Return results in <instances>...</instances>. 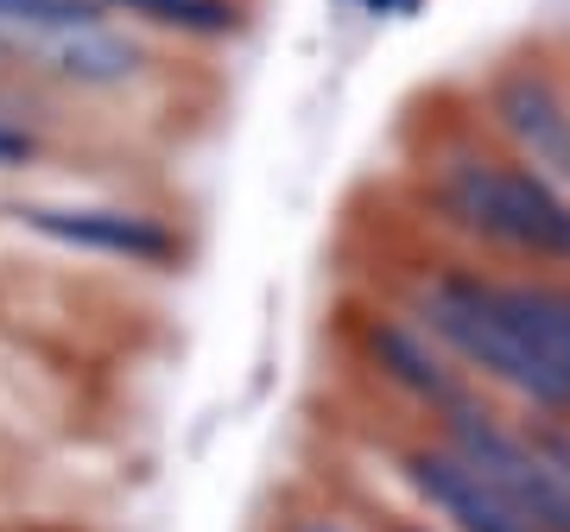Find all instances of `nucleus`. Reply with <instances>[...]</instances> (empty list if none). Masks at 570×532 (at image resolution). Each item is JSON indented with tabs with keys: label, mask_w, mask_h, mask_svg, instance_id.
Wrapping results in <instances>:
<instances>
[{
	"label": "nucleus",
	"mask_w": 570,
	"mask_h": 532,
	"mask_svg": "<svg viewBox=\"0 0 570 532\" xmlns=\"http://www.w3.org/2000/svg\"><path fill=\"white\" fill-rule=\"evenodd\" d=\"M489 121L520 165L570 197V89L546 63H501L489 82Z\"/></svg>",
	"instance_id": "6"
},
{
	"label": "nucleus",
	"mask_w": 570,
	"mask_h": 532,
	"mask_svg": "<svg viewBox=\"0 0 570 532\" xmlns=\"http://www.w3.org/2000/svg\"><path fill=\"white\" fill-rule=\"evenodd\" d=\"M425 197L444 216V228H456L475 247H494V254L539 260V266L570 260V197L558 185H546L532 165H520L513 152L450 140L431 159Z\"/></svg>",
	"instance_id": "3"
},
{
	"label": "nucleus",
	"mask_w": 570,
	"mask_h": 532,
	"mask_svg": "<svg viewBox=\"0 0 570 532\" xmlns=\"http://www.w3.org/2000/svg\"><path fill=\"white\" fill-rule=\"evenodd\" d=\"M532 437V451H539V463H546V475L558 482V494H564V508H570V425L564 418H520Z\"/></svg>",
	"instance_id": "9"
},
{
	"label": "nucleus",
	"mask_w": 570,
	"mask_h": 532,
	"mask_svg": "<svg viewBox=\"0 0 570 532\" xmlns=\"http://www.w3.org/2000/svg\"><path fill=\"white\" fill-rule=\"evenodd\" d=\"M89 7L140 26L159 45H223L247 32V0H89Z\"/></svg>",
	"instance_id": "7"
},
{
	"label": "nucleus",
	"mask_w": 570,
	"mask_h": 532,
	"mask_svg": "<svg viewBox=\"0 0 570 532\" xmlns=\"http://www.w3.org/2000/svg\"><path fill=\"white\" fill-rule=\"evenodd\" d=\"M0 82H26L20 70H13V58H7V45H0Z\"/></svg>",
	"instance_id": "12"
},
{
	"label": "nucleus",
	"mask_w": 570,
	"mask_h": 532,
	"mask_svg": "<svg viewBox=\"0 0 570 532\" xmlns=\"http://www.w3.org/2000/svg\"><path fill=\"white\" fill-rule=\"evenodd\" d=\"M564 266H570V260H564Z\"/></svg>",
	"instance_id": "13"
},
{
	"label": "nucleus",
	"mask_w": 570,
	"mask_h": 532,
	"mask_svg": "<svg viewBox=\"0 0 570 532\" xmlns=\"http://www.w3.org/2000/svg\"><path fill=\"white\" fill-rule=\"evenodd\" d=\"M393 470H400L412 508L425 513L431 526H444V532H539L469 456H456L444 437H431V431L412 437V444H400Z\"/></svg>",
	"instance_id": "5"
},
{
	"label": "nucleus",
	"mask_w": 570,
	"mask_h": 532,
	"mask_svg": "<svg viewBox=\"0 0 570 532\" xmlns=\"http://www.w3.org/2000/svg\"><path fill=\"white\" fill-rule=\"evenodd\" d=\"M0 209L45 254L96 260V266H115V273H134V279H178V266L190 260V242H184L171 209L127 197L102 178L51 171V178H32V185H7Z\"/></svg>",
	"instance_id": "2"
},
{
	"label": "nucleus",
	"mask_w": 570,
	"mask_h": 532,
	"mask_svg": "<svg viewBox=\"0 0 570 532\" xmlns=\"http://www.w3.org/2000/svg\"><path fill=\"white\" fill-rule=\"evenodd\" d=\"M508 298L520 311L527 336L539 343V355L551 362V374L570 393V279H558V273H508Z\"/></svg>",
	"instance_id": "8"
},
{
	"label": "nucleus",
	"mask_w": 570,
	"mask_h": 532,
	"mask_svg": "<svg viewBox=\"0 0 570 532\" xmlns=\"http://www.w3.org/2000/svg\"><path fill=\"white\" fill-rule=\"evenodd\" d=\"M406 317H419L444 343V355L475 387L508 393L513 406L539 412V418H570V393L520 324L508 298V273L469 260H431L406 279Z\"/></svg>",
	"instance_id": "1"
},
{
	"label": "nucleus",
	"mask_w": 570,
	"mask_h": 532,
	"mask_svg": "<svg viewBox=\"0 0 570 532\" xmlns=\"http://www.w3.org/2000/svg\"><path fill=\"white\" fill-rule=\"evenodd\" d=\"M285 532H362V526H348L343 513H324V508H317V513H298Z\"/></svg>",
	"instance_id": "10"
},
{
	"label": "nucleus",
	"mask_w": 570,
	"mask_h": 532,
	"mask_svg": "<svg viewBox=\"0 0 570 532\" xmlns=\"http://www.w3.org/2000/svg\"><path fill=\"white\" fill-rule=\"evenodd\" d=\"M381 532H444V526H431L425 513H393V520H381Z\"/></svg>",
	"instance_id": "11"
},
{
	"label": "nucleus",
	"mask_w": 570,
	"mask_h": 532,
	"mask_svg": "<svg viewBox=\"0 0 570 532\" xmlns=\"http://www.w3.org/2000/svg\"><path fill=\"white\" fill-rule=\"evenodd\" d=\"M355 362H362L387 393H400L406 406H419L425 418L450 412L456 400H469V393H482L444 355V343H438L419 317H406V305H374V311L355 317Z\"/></svg>",
	"instance_id": "4"
}]
</instances>
